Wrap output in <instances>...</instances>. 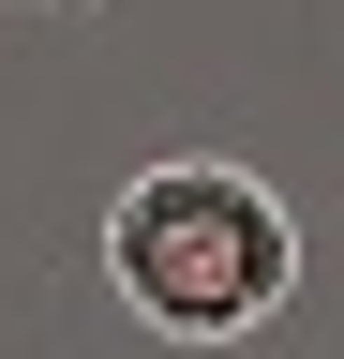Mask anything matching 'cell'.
<instances>
[{
  "label": "cell",
  "mask_w": 344,
  "mask_h": 359,
  "mask_svg": "<svg viewBox=\"0 0 344 359\" xmlns=\"http://www.w3.org/2000/svg\"><path fill=\"white\" fill-rule=\"evenodd\" d=\"M46 15H105V0H46Z\"/></svg>",
  "instance_id": "cell-2"
},
{
  "label": "cell",
  "mask_w": 344,
  "mask_h": 359,
  "mask_svg": "<svg viewBox=\"0 0 344 359\" xmlns=\"http://www.w3.org/2000/svg\"><path fill=\"white\" fill-rule=\"evenodd\" d=\"M105 285L150 344H240L299 299V210L254 165L165 150L105 195Z\"/></svg>",
  "instance_id": "cell-1"
}]
</instances>
